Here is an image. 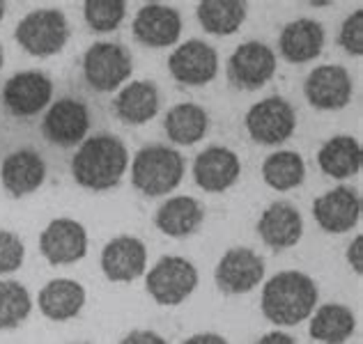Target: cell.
I'll use <instances>...</instances> for the list:
<instances>
[{
  "label": "cell",
  "instance_id": "obj_1",
  "mask_svg": "<svg viewBox=\"0 0 363 344\" xmlns=\"http://www.w3.org/2000/svg\"><path fill=\"white\" fill-rule=\"evenodd\" d=\"M129 166V151L118 136L99 133L88 140L72 159V175L76 184L90 190H108L120 184Z\"/></svg>",
  "mask_w": 363,
  "mask_h": 344
},
{
  "label": "cell",
  "instance_id": "obj_2",
  "mask_svg": "<svg viewBox=\"0 0 363 344\" xmlns=\"http://www.w3.org/2000/svg\"><path fill=\"white\" fill-rule=\"evenodd\" d=\"M318 299V285L311 275L281 271L262 289V314L276 326H297L313 314Z\"/></svg>",
  "mask_w": 363,
  "mask_h": 344
},
{
  "label": "cell",
  "instance_id": "obj_3",
  "mask_svg": "<svg viewBox=\"0 0 363 344\" xmlns=\"http://www.w3.org/2000/svg\"><path fill=\"white\" fill-rule=\"evenodd\" d=\"M184 177V159L166 145L143 147L131 164V181L143 195H166L179 186Z\"/></svg>",
  "mask_w": 363,
  "mask_h": 344
},
{
  "label": "cell",
  "instance_id": "obj_4",
  "mask_svg": "<svg viewBox=\"0 0 363 344\" xmlns=\"http://www.w3.org/2000/svg\"><path fill=\"white\" fill-rule=\"evenodd\" d=\"M16 42L35 57H49L65 49L69 40V23L60 9H35L16 25Z\"/></svg>",
  "mask_w": 363,
  "mask_h": 344
},
{
  "label": "cell",
  "instance_id": "obj_5",
  "mask_svg": "<svg viewBox=\"0 0 363 344\" xmlns=\"http://www.w3.org/2000/svg\"><path fill=\"white\" fill-rule=\"evenodd\" d=\"M145 287L159 305H179L198 287V271L184 257L168 255L150 269Z\"/></svg>",
  "mask_w": 363,
  "mask_h": 344
},
{
  "label": "cell",
  "instance_id": "obj_6",
  "mask_svg": "<svg viewBox=\"0 0 363 344\" xmlns=\"http://www.w3.org/2000/svg\"><path fill=\"white\" fill-rule=\"evenodd\" d=\"M133 60L122 44L97 42L83 55V76L92 90L113 92L131 76Z\"/></svg>",
  "mask_w": 363,
  "mask_h": 344
},
{
  "label": "cell",
  "instance_id": "obj_7",
  "mask_svg": "<svg viewBox=\"0 0 363 344\" xmlns=\"http://www.w3.org/2000/svg\"><path fill=\"white\" fill-rule=\"evenodd\" d=\"M297 129V113L283 97H267L246 113V131L260 145H281Z\"/></svg>",
  "mask_w": 363,
  "mask_h": 344
},
{
  "label": "cell",
  "instance_id": "obj_8",
  "mask_svg": "<svg viewBox=\"0 0 363 344\" xmlns=\"http://www.w3.org/2000/svg\"><path fill=\"white\" fill-rule=\"evenodd\" d=\"M276 74V53L264 42H246L228 60V79L240 90H260Z\"/></svg>",
  "mask_w": 363,
  "mask_h": 344
},
{
  "label": "cell",
  "instance_id": "obj_9",
  "mask_svg": "<svg viewBox=\"0 0 363 344\" xmlns=\"http://www.w3.org/2000/svg\"><path fill=\"white\" fill-rule=\"evenodd\" d=\"M303 94L313 108L320 110H340L352 101L354 83L345 67L322 64L308 74L303 83Z\"/></svg>",
  "mask_w": 363,
  "mask_h": 344
},
{
  "label": "cell",
  "instance_id": "obj_10",
  "mask_svg": "<svg viewBox=\"0 0 363 344\" xmlns=\"http://www.w3.org/2000/svg\"><path fill=\"white\" fill-rule=\"evenodd\" d=\"M90 129V113L81 99L62 97L46 113L42 131L49 142L60 147H74L83 142Z\"/></svg>",
  "mask_w": 363,
  "mask_h": 344
},
{
  "label": "cell",
  "instance_id": "obj_11",
  "mask_svg": "<svg viewBox=\"0 0 363 344\" xmlns=\"http://www.w3.org/2000/svg\"><path fill=\"white\" fill-rule=\"evenodd\" d=\"M216 285L225 294H246L264 278V260L251 248H230L216 264Z\"/></svg>",
  "mask_w": 363,
  "mask_h": 344
},
{
  "label": "cell",
  "instance_id": "obj_12",
  "mask_svg": "<svg viewBox=\"0 0 363 344\" xmlns=\"http://www.w3.org/2000/svg\"><path fill=\"white\" fill-rule=\"evenodd\" d=\"M53 97V83L42 71H18L5 83V108L16 117H33L49 106Z\"/></svg>",
  "mask_w": 363,
  "mask_h": 344
},
{
  "label": "cell",
  "instance_id": "obj_13",
  "mask_svg": "<svg viewBox=\"0 0 363 344\" xmlns=\"http://www.w3.org/2000/svg\"><path fill=\"white\" fill-rule=\"evenodd\" d=\"M168 69L182 85H207L218 74V53L200 40H189L168 57Z\"/></svg>",
  "mask_w": 363,
  "mask_h": 344
},
{
  "label": "cell",
  "instance_id": "obj_14",
  "mask_svg": "<svg viewBox=\"0 0 363 344\" xmlns=\"http://www.w3.org/2000/svg\"><path fill=\"white\" fill-rule=\"evenodd\" d=\"M40 251L51 264H74L88 253V232L79 221L55 218L40 236Z\"/></svg>",
  "mask_w": 363,
  "mask_h": 344
},
{
  "label": "cell",
  "instance_id": "obj_15",
  "mask_svg": "<svg viewBox=\"0 0 363 344\" xmlns=\"http://www.w3.org/2000/svg\"><path fill=\"white\" fill-rule=\"evenodd\" d=\"M313 216L318 225L329 234L350 232L359 223L361 216V195L350 186H338L327 190L313 202Z\"/></svg>",
  "mask_w": 363,
  "mask_h": 344
},
{
  "label": "cell",
  "instance_id": "obj_16",
  "mask_svg": "<svg viewBox=\"0 0 363 344\" xmlns=\"http://www.w3.org/2000/svg\"><path fill=\"white\" fill-rule=\"evenodd\" d=\"M182 35V16L175 7L150 3L138 9L133 18V37L150 49L173 46Z\"/></svg>",
  "mask_w": 363,
  "mask_h": 344
},
{
  "label": "cell",
  "instance_id": "obj_17",
  "mask_svg": "<svg viewBox=\"0 0 363 344\" xmlns=\"http://www.w3.org/2000/svg\"><path fill=\"white\" fill-rule=\"evenodd\" d=\"M242 175L240 156L228 147H207L200 151L194 164V177L196 184L207 190V193H223L230 186L237 184Z\"/></svg>",
  "mask_w": 363,
  "mask_h": 344
},
{
  "label": "cell",
  "instance_id": "obj_18",
  "mask_svg": "<svg viewBox=\"0 0 363 344\" xmlns=\"http://www.w3.org/2000/svg\"><path fill=\"white\" fill-rule=\"evenodd\" d=\"M147 251L136 236H118L106 243L101 253L104 275L113 282H131L145 273Z\"/></svg>",
  "mask_w": 363,
  "mask_h": 344
},
{
  "label": "cell",
  "instance_id": "obj_19",
  "mask_svg": "<svg viewBox=\"0 0 363 344\" xmlns=\"http://www.w3.org/2000/svg\"><path fill=\"white\" fill-rule=\"evenodd\" d=\"M257 234L274 251L297 246L303 234V218L299 209L290 202L269 205L257 221Z\"/></svg>",
  "mask_w": 363,
  "mask_h": 344
},
{
  "label": "cell",
  "instance_id": "obj_20",
  "mask_svg": "<svg viewBox=\"0 0 363 344\" xmlns=\"http://www.w3.org/2000/svg\"><path fill=\"white\" fill-rule=\"evenodd\" d=\"M46 164L35 149H16L3 161V186L9 195H30L44 184Z\"/></svg>",
  "mask_w": 363,
  "mask_h": 344
},
{
  "label": "cell",
  "instance_id": "obj_21",
  "mask_svg": "<svg viewBox=\"0 0 363 344\" xmlns=\"http://www.w3.org/2000/svg\"><path fill=\"white\" fill-rule=\"evenodd\" d=\"M281 55L292 64L313 62L324 49V28L313 18H297L283 28L279 37Z\"/></svg>",
  "mask_w": 363,
  "mask_h": 344
},
{
  "label": "cell",
  "instance_id": "obj_22",
  "mask_svg": "<svg viewBox=\"0 0 363 344\" xmlns=\"http://www.w3.org/2000/svg\"><path fill=\"white\" fill-rule=\"evenodd\" d=\"M203 221H205L203 205H200L196 197H189V195L170 197L168 202H164L157 209V216H155V223L161 232L175 239L194 234Z\"/></svg>",
  "mask_w": 363,
  "mask_h": 344
},
{
  "label": "cell",
  "instance_id": "obj_23",
  "mask_svg": "<svg viewBox=\"0 0 363 344\" xmlns=\"http://www.w3.org/2000/svg\"><path fill=\"white\" fill-rule=\"evenodd\" d=\"M85 305V289L72 278H55L40 292V310L53 321L74 319Z\"/></svg>",
  "mask_w": 363,
  "mask_h": 344
},
{
  "label": "cell",
  "instance_id": "obj_24",
  "mask_svg": "<svg viewBox=\"0 0 363 344\" xmlns=\"http://www.w3.org/2000/svg\"><path fill=\"white\" fill-rule=\"evenodd\" d=\"M159 113V90L152 81H136L127 85L116 99V115L124 124L150 122Z\"/></svg>",
  "mask_w": 363,
  "mask_h": 344
},
{
  "label": "cell",
  "instance_id": "obj_25",
  "mask_svg": "<svg viewBox=\"0 0 363 344\" xmlns=\"http://www.w3.org/2000/svg\"><path fill=\"white\" fill-rule=\"evenodd\" d=\"M363 151L357 138L352 136H333L327 140L318 154V164L324 175L333 179H347L354 177L361 170Z\"/></svg>",
  "mask_w": 363,
  "mask_h": 344
},
{
  "label": "cell",
  "instance_id": "obj_26",
  "mask_svg": "<svg viewBox=\"0 0 363 344\" xmlns=\"http://www.w3.org/2000/svg\"><path fill=\"white\" fill-rule=\"evenodd\" d=\"M357 328V317L347 305L327 303L311 319V338L322 344H342Z\"/></svg>",
  "mask_w": 363,
  "mask_h": 344
},
{
  "label": "cell",
  "instance_id": "obj_27",
  "mask_svg": "<svg viewBox=\"0 0 363 344\" xmlns=\"http://www.w3.org/2000/svg\"><path fill=\"white\" fill-rule=\"evenodd\" d=\"M164 127L168 138L177 145H196L209 129V115L198 103H177L168 110Z\"/></svg>",
  "mask_w": 363,
  "mask_h": 344
},
{
  "label": "cell",
  "instance_id": "obj_28",
  "mask_svg": "<svg viewBox=\"0 0 363 344\" xmlns=\"http://www.w3.org/2000/svg\"><path fill=\"white\" fill-rule=\"evenodd\" d=\"M244 0H205L198 5V21L209 35H233L246 21Z\"/></svg>",
  "mask_w": 363,
  "mask_h": 344
},
{
  "label": "cell",
  "instance_id": "obj_29",
  "mask_svg": "<svg viewBox=\"0 0 363 344\" xmlns=\"http://www.w3.org/2000/svg\"><path fill=\"white\" fill-rule=\"evenodd\" d=\"M306 177V164L301 154L290 149L276 151L269 154L262 164V179L267 181V186H272L276 190H292L301 186V181Z\"/></svg>",
  "mask_w": 363,
  "mask_h": 344
},
{
  "label": "cell",
  "instance_id": "obj_30",
  "mask_svg": "<svg viewBox=\"0 0 363 344\" xmlns=\"http://www.w3.org/2000/svg\"><path fill=\"white\" fill-rule=\"evenodd\" d=\"M33 310L30 292L16 280L0 282V331L16 328Z\"/></svg>",
  "mask_w": 363,
  "mask_h": 344
},
{
  "label": "cell",
  "instance_id": "obj_31",
  "mask_svg": "<svg viewBox=\"0 0 363 344\" xmlns=\"http://www.w3.org/2000/svg\"><path fill=\"white\" fill-rule=\"evenodd\" d=\"M83 14L94 33H111L120 28L127 16V3L124 0H85Z\"/></svg>",
  "mask_w": 363,
  "mask_h": 344
},
{
  "label": "cell",
  "instance_id": "obj_32",
  "mask_svg": "<svg viewBox=\"0 0 363 344\" xmlns=\"http://www.w3.org/2000/svg\"><path fill=\"white\" fill-rule=\"evenodd\" d=\"M23 260H26V246L21 241V236H16L9 229H0V275L21 269Z\"/></svg>",
  "mask_w": 363,
  "mask_h": 344
},
{
  "label": "cell",
  "instance_id": "obj_33",
  "mask_svg": "<svg viewBox=\"0 0 363 344\" xmlns=\"http://www.w3.org/2000/svg\"><path fill=\"white\" fill-rule=\"evenodd\" d=\"M338 42L350 55H363V9H357L354 14L345 18Z\"/></svg>",
  "mask_w": 363,
  "mask_h": 344
},
{
  "label": "cell",
  "instance_id": "obj_34",
  "mask_svg": "<svg viewBox=\"0 0 363 344\" xmlns=\"http://www.w3.org/2000/svg\"><path fill=\"white\" fill-rule=\"evenodd\" d=\"M120 344H168L155 331H131Z\"/></svg>",
  "mask_w": 363,
  "mask_h": 344
},
{
  "label": "cell",
  "instance_id": "obj_35",
  "mask_svg": "<svg viewBox=\"0 0 363 344\" xmlns=\"http://www.w3.org/2000/svg\"><path fill=\"white\" fill-rule=\"evenodd\" d=\"M347 262L359 275L363 273V236L361 234L354 236V241H352L347 248Z\"/></svg>",
  "mask_w": 363,
  "mask_h": 344
},
{
  "label": "cell",
  "instance_id": "obj_36",
  "mask_svg": "<svg viewBox=\"0 0 363 344\" xmlns=\"http://www.w3.org/2000/svg\"><path fill=\"white\" fill-rule=\"evenodd\" d=\"M182 344H228V340L218 333H198V336H191Z\"/></svg>",
  "mask_w": 363,
  "mask_h": 344
},
{
  "label": "cell",
  "instance_id": "obj_37",
  "mask_svg": "<svg viewBox=\"0 0 363 344\" xmlns=\"http://www.w3.org/2000/svg\"><path fill=\"white\" fill-rule=\"evenodd\" d=\"M255 344H297V340H294L292 336H288V333L272 331V333H267V336H262Z\"/></svg>",
  "mask_w": 363,
  "mask_h": 344
},
{
  "label": "cell",
  "instance_id": "obj_38",
  "mask_svg": "<svg viewBox=\"0 0 363 344\" xmlns=\"http://www.w3.org/2000/svg\"><path fill=\"white\" fill-rule=\"evenodd\" d=\"M308 5H311V7H327V5H331V3H327V0H311Z\"/></svg>",
  "mask_w": 363,
  "mask_h": 344
},
{
  "label": "cell",
  "instance_id": "obj_39",
  "mask_svg": "<svg viewBox=\"0 0 363 344\" xmlns=\"http://www.w3.org/2000/svg\"><path fill=\"white\" fill-rule=\"evenodd\" d=\"M5 9H7V5L0 3V21H3V16H5Z\"/></svg>",
  "mask_w": 363,
  "mask_h": 344
},
{
  "label": "cell",
  "instance_id": "obj_40",
  "mask_svg": "<svg viewBox=\"0 0 363 344\" xmlns=\"http://www.w3.org/2000/svg\"><path fill=\"white\" fill-rule=\"evenodd\" d=\"M3 62H5V55H3V49H0V69H3Z\"/></svg>",
  "mask_w": 363,
  "mask_h": 344
}]
</instances>
